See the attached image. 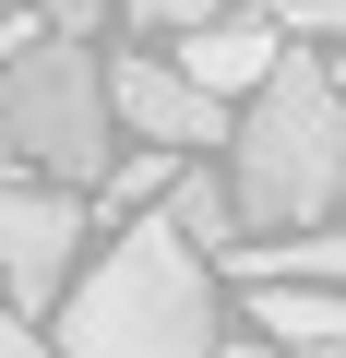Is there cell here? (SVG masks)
I'll return each instance as SVG.
<instances>
[{
	"label": "cell",
	"mask_w": 346,
	"mask_h": 358,
	"mask_svg": "<svg viewBox=\"0 0 346 358\" xmlns=\"http://www.w3.org/2000/svg\"><path fill=\"white\" fill-rule=\"evenodd\" d=\"M215 251L180 215H131L60 299V358H215Z\"/></svg>",
	"instance_id": "1"
},
{
	"label": "cell",
	"mask_w": 346,
	"mask_h": 358,
	"mask_svg": "<svg viewBox=\"0 0 346 358\" xmlns=\"http://www.w3.org/2000/svg\"><path fill=\"white\" fill-rule=\"evenodd\" d=\"M227 155H239L227 179H239V215L251 227H322L346 203V84L310 48H287L275 84L239 96V143Z\"/></svg>",
	"instance_id": "2"
},
{
	"label": "cell",
	"mask_w": 346,
	"mask_h": 358,
	"mask_svg": "<svg viewBox=\"0 0 346 358\" xmlns=\"http://www.w3.org/2000/svg\"><path fill=\"white\" fill-rule=\"evenodd\" d=\"M108 120H120V96H108V60H84V36H24V48H0V143L13 155H36L48 179H72V192H96V179L120 167L108 155Z\"/></svg>",
	"instance_id": "3"
},
{
	"label": "cell",
	"mask_w": 346,
	"mask_h": 358,
	"mask_svg": "<svg viewBox=\"0 0 346 358\" xmlns=\"http://www.w3.org/2000/svg\"><path fill=\"white\" fill-rule=\"evenodd\" d=\"M84 275V192L72 179H0V299L60 310Z\"/></svg>",
	"instance_id": "4"
},
{
	"label": "cell",
	"mask_w": 346,
	"mask_h": 358,
	"mask_svg": "<svg viewBox=\"0 0 346 358\" xmlns=\"http://www.w3.org/2000/svg\"><path fill=\"white\" fill-rule=\"evenodd\" d=\"M108 96H120V120L143 131V143H239V108L215 96V84H192L180 60H155V48H120L108 60Z\"/></svg>",
	"instance_id": "5"
},
{
	"label": "cell",
	"mask_w": 346,
	"mask_h": 358,
	"mask_svg": "<svg viewBox=\"0 0 346 358\" xmlns=\"http://www.w3.org/2000/svg\"><path fill=\"white\" fill-rule=\"evenodd\" d=\"M275 60H287L275 0H263V13L239 0V13H215V24H192V36H180V72H192V84H215L227 108H239V96H263V84H275Z\"/></svg>",
	"instance_id": "6"
},
{
	"label": "cell",
	"mask_w": 346,
	"mask_h": 358,
	"mask_svg": "<svg viewBox=\"0 0 346 358\" xmlns=\"http://www.w3.org/2000/svg\"><path fill=\"white\" fill-rule=\"evenodd\" d=\"M251 322H263L287 358H346V287H298V275H275V287H251Z\"/></svg>",
	"instance_id": "7"
},
{
	"label": "cell",
	"mask_w": 346,
	"mask_h": 358,
	"mask_svg": "<svg viewBox=\"0 0 346 358\" xmlns=\"http://www.w3.org/2000/svg\"><path fill=\"white\" fill-rule=\"evenodd\" d=\"M167 215H180V227H192L215 263L251 239V215H239V179H203V167H180V179H167Z\"/></svg>",
	"instance_id": "8"
},
{
	"label": "cell",
	"mask_w": 346,
	"mask_h": 358,
	"mask_svg": "<svg viewBox=\"0 0 346 358\" xmlns=\"http://www.w3.org/2000/svg\"><path fill=\"white\" fill-rule=\"evenodd\" d=\"M167 179H180V143H155V155H120L96 192H108V215H155V203H167Z\"/></svg>",
	"instance_id": "9"
},
{
	"label": "cell",
	"mask_w": 346,
	"mask_h": 358,
	"mask_svg": "<svg viewBox=\"0 0 346 358\" xmlns=\"http://www.w3.org/2000/svg\"><path fill=\"white\" fill-rule=\"evenodd\" d=\"M215 13H239V0H131L143 36H192V24H215Z\"/></svg>",
	"instance_id": "10"
},
{
	"label": "cell",
	"mask_w": 346,
	"mask_h": 358,
	"mask_svg": "<svg viewBox=\"0 0 346 358\" xmlns=\"http://www.w3.org/2000/svg\"><path fill=\"white\" fill-rule=\"evenodd\" d=\"M287 36H346V0H275Z\"/></svg>",
	"instance_id": "11"
},
{
	"label": "cell",
	"mask_w": 346,
	"mask_h": 358,
	"mask_svg": "<svg viewBox=\"0 0 346 358\" xmlns=\"http://www.w3.org/2000/svg\"><path fill=\"white\" fill-rule=\"evenodd\" d=\"M48 346H60V334H36L24 299H0V358H48Z\"/></svg>",
	"instance_id": "12"
},
{
	"label": "cell",
	"mask_w": 346,
	"mask_h": 358,
	"mask_svg": "<svg viewBox=\"0 0 346 358\" xmlns=\"http://www.w3.org/2000/svg\"><path fill=\"white\" fill-rule=\"evenodd\" d=\"M36 13H48L60 36H96V24H108V0H36Z\"/></svg>",
	"instance_id": "13"
},
{
	"label": "cell",
	"mask_w": 346,
	"mask_h": 358,
	"mask_svg": "<svg viewBox=\"0 0 346 358\" xmlns=\"http://www.w3.org/2000/svg\"><path fill=\"white\" fill-rule=\"evenodd\" d=\"M215 358H287V346H251V334H215Z\"/></svg>",
	"instance_id": "14"
},
{
	"label": "cell",
	"mask_w": 346,
	"mask_h": 358,
	"mask_svg": "<svg viewBox=\"0 0 346 358\" xmlns=\"http://www.w3.org/2000/svg\"><path fill=\"white\" fill-rule=\"evenodd\" d=\"M334 84H346V60H334Z\"/></svg>",
	"instance_id": "15"
}]
</instances>
